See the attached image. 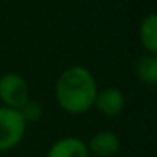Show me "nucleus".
<instances>
[{
    "mask_svg": "<svg viewBox=\"0 0 157 157\" xmlns=\"http://www.w3.org/2000/svg\"><path fill=\"white\" fill-rule=\"evenodd\" d=\"M98 93L93 73L86 66L73 64L63 69L54 83V98L63 112L68 115H85L93 108Z\"/></svg>",
    "mask_w": 157,
    "mask_h": 157,
    "instance_id": "obj_1",
    "label": "nucleus"
},
{
    "mask_svg": "<svg viewBox=\"0 0 157 157\" xmlns=\"http://www.w3.org/2000/svg\"><path fill=\"white\" fill-rule=\"evenodd\" d=\"M27 132V122L21 110L0 106V152L17 147Z\"/></svg>",
    "mask_w": 157,
    "mask_h": 157,
    "instance_id": "obj_2",
    "label": "nucleus"
},
{
    "mask_svg": "<svg viewBox=\"0 0 157 157\" xmlns=\"http://www.w3.org/2000/svg\"><path fill=\"white\" fill-rule=\"evenodd\" d=\"M31 100V88L19 73L9 71L0 76V101L2 106L21 110Z\"/></svg>",
    "mask_w": 157,
    "mask_h": 157,
    "instance_id": "obj_3",
    "label": "nucleus"
},
{
    "mask_svg": "<svg viewBox=\"0 0 157 157\" xmlns=\"http://www.w3.org/2000/svg\"><path fill=\"white\" fill-rule=\"evenodd\" d=\"M125 105L127 98L122 90L117 88V86H106L103 90H98L93 108H96L103 117L115 118V117L122 115V112L125 110Z\"/></svg>",
    "mask_w": 157,
    "mask_h": 157,
    "instance_id": "obj_4",
    "label": "nucleus"
},
{
    "mask_svg": "<svg viewBox=\"0 0 157 157\" xmlns=\"http://www.w3.org/2000/svg\"><path fill=\"white\" fill-rule=\"evenodd\" d=\"M86 147L90 154H95L98 157H113L120 152L122 140L113 130H100L91 135L90 142H86Z\"/></svg>",
    "mask_w": 157,
    "mask_h": 157,
    "instance_id": "obj_5",
    "label": "nucleus"
},
{
    "mask_svg": "<svg viewBox=\"0 0 157 157\" xmlns=\"http://www.w3.org/2000/svg\"><path fill=\"white\" fill-rule=\"evenodd\" d=\"M46 157H90L86 142L78 137H63L49 147Z\"/></svg>",
    "mask_w": 157,
    "mask_h": 157,
    "instance_id": "obj_6",
    "label": "nucleus"
},
{
    "mask_svg": "<svg viewBox=\"0 0 157 157\" xmlns=\"http://www.w3.org/2000/svg\"><path fill=\"white\" fill-rule=\"evenodd\" d=\"M133 75L142 85L155 88L157 85V54L144 52L133 61Z\"/></svg>",
    "mask_w": 157,
    "mask_h": 157,
    "instance_id": "obj_7",
    "label": "nucleus"
},
{
    "mask_svg": "<svg viewBox=\"0 0 157 157\" xmlns=\"http://www.w3.org/2000/svg\"><path fill=\"white\" fill-rule=\"evenodd\" d=\"M139 41L144 51L157 54V15L154 12L147 14L139 25Z\"/></svg>",
    "mask_w": 157,
    "mask_h": 157,
    "instance_id": "obj_8",
    "label": "nucleus"
},
{
    "mask_svg": "<svg viewBox=\"0 0 157 157\" xmlns=\"http://www.w3.org/2000/svg\"><path fill=\"white\" fill-rule=\"evenodd\" d=\"M21 113H22V117L25 118L27 125H29L31 122H36V120H39L42 117V106L39 105V103L29 100V101L21 108Z\"/></svg>",
    "mask_w": 157,
    "mask_h": 157,
    "instance_id": "obj_9",
    "label": "nucleus"
},
{
    "mask_svg": "<svg viewBox=\"0 0 157 157\" xmlns=\"http://www.w3.org/2000/svg\"><path fill=\"white\" fill-rule=\"evenodd\" d=\"M118 157H130V155H118Z\"/></svg>",
    "mask_w": 157,
    "mask_h": 157,
    "instance_id": "obj_10",
    "label": "nucleus"
}]
</instances>
